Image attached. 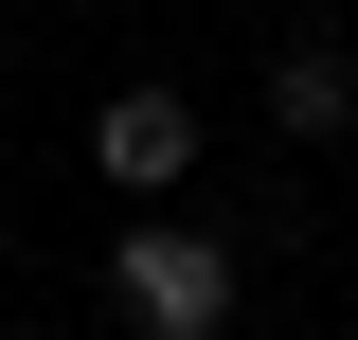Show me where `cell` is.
Here are the masks:
<instances>
[{
    "mask_svg": "<svg viewBox=\"0 0 358 340\" xmlns=\"http://www.w3.org/2000/svg\"><path fill=\"white\" fill-rule=\"evenodd\" d=\"M233 287H251V251L197 233V215H162V197H143L126 251H108V304H126L143 340H233Z\"/></svg>",
    "mask_w": 358,
    "mask_h": 340,
    "instance_id": "1",
    "label": "cell"
},
{
    "mask_svg": "<svg viewBox=\"0 0 358 340\" xmlns=\"http://www.w3.org/2000/svg\"><path fill=\"white\" fill-rule=\"evenodd\" d=\"M90 179H108V197H179V179H197V108H179L162 72L108 90V108H90Z\"/></svg>",
    "mask_w": 358,
    "mask_h": 340,
    "instance_id": "2",
    "label": "cell"
},
{
    "mask_svg": "<svg viewBox=\"0 0 358 340\" xmlns=\"http://www.w3.org/2000/svg\"><path fill=\"white\" fill-rule=\"evenodd\" d=\"M268 126H287V143H341L358 126V54L341 36H287V54H268Z\"/></svg>",
    "mask_w": 358,
    "mask_h": 340,
    "instance_id": "3",
    "label": "cell"
}]
</instances>
